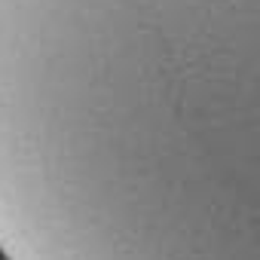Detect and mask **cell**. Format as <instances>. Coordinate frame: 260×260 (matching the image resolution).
<instances>
[{"label":"cell","mask_w":260,"mask_h":260,"mask_svg":"<svg viewBox=\"0 0 260 260\" xmlns=\"http://www.w3.org/2000/svg\"><path fill=\"white\" fill-rule=\"evenodd\" d=\"M0 254L260 260V0H0Z\"/></svg>","instance_id":"6da1fadb"}]
</instances>
